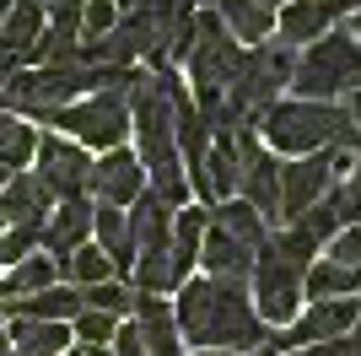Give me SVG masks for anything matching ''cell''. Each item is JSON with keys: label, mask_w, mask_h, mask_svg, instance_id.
I'll list each match as a JSON object with an SVG mask.
<instances>
[{"label": "cell", "mask_w": 361, "mask_h": 356, "mask_svg": "<svg viewBox=\"0 0 361 356\" xmlns=\"http://www.w3.org/2000/svg\"><path fill=\"white\" fill-rule=\"evenodd\" d=\"M178 335L200 351H238V356H248L254 345L264 351V340H270L254 313L248 286L211 281V275L178 286Z\"/></svg>", "instance_id": "obj_1"}, {"label": "cell", "mask_w": 361, "mask_h": 356, "mask_svg": "<svg viewBox=\"0 0 361 356\" xmlns=\"http://www.w3.org/2000/svg\"><path fill=\"white\" fill-rule=\"evenodd\" d=\"M254 124L264 130V141L275 151H291V157H313V151H329V146L361 151V130L350 124L345 108H334V103H302V97H291V103H270Z\"/></svg>", "instance_id": "obj_2"}, {"label": "cell", "mask_w": 361, "mask_h": 356, "mask_svg": "<svg viewBox=\"0 0 361 356\" xmlns=\"http://www.w3.org/2000/svg\"><path fill=\"white\" fill-rule=\"evenodd\" d=\"M291 87H297L302 103H329L340 92H356L361 87V44L350 32H329V38L307 44V54L291 71Z\"/></svg>", "instance_id": "obj_3"}, {"label": "cell", "mask_w": 361, "mask_h": 356, "mask_svg": "<svg viewBox=\"0 0 361 356\" xmlns=\"http://www.w3.org/2000/svg\"><path fill=\"white\" fill-rule=\"evenodd\" d=\"M302 275L307 270L297 265V259H286V254L275 249L270 237H264V249L254 254V313H259V324H275V329H286L291 319H297L302 308Z\"/></svg>", "instance_id": "obj_4"}, {"label": "cell", "mask_w": 361, "mask_h": 356, "mask_svg": "<svg viewBox=\"0 0 361 356\" xmlns=\"http://www.w3.org/2000/svg\"><path fill=\"white\" fill-rule=\"evenodd\" d=\"M350 151L329 146V151H313V157H297L291 167H281V216L286 222H297L302 210H313L324 194L334 189V178L350 173Z\"/></svg>", "instance_id": "obj_5"}, {"label": "cell", "mask_w": 361, "mask_h": 356, "mask_svg": "<svg viewBox=\"0 0 361 356\" xmlns=\"http://www.w3.org/2000/svg\"><path fill=\"white\" fill-rule=\"evenodd\" d=\"M71 141L81 146H103V151H119L124 146V130H130V97L124 92H92L87 103H71L54 114Z\"/></svg>", "instance_id": "obj_6"}, {"label": "cell", "mask_w": 361, "mask_h": 356, "mask_svg": "<svg viewBox=\"0 0 361 356\" xmlns=\"http://www.w3.org/2000/svg\"><path fill=\"white\" fill-rule=\"evenodd\" d=\"M75 92H87V71L38 65V71H16L11 81H6V97H11L22 114H44V119H54L60 108H71Z\"/></svg>", "instance_id": "obj_7"}, {"label": "cell", "mask_w": 361, "mask_h": 356, "mask_svg": "<svg viewBox=\"0 0 361 356\" xmlns=\"http://www.w3.org/2000/svg\"><path fill=\"white\" fill-rule=\"evenodd\" d=\"M238 194L259 210V216H264V222L281 216V162L259 146L254 124L238 130Z\"/></svg>", "instance_id": "obj_8"}, {"label": "cell", "mask_w": 361, "mask_h": 356, "mask_svg": "<svg viewBox=\"0 0 361 356\" xmlns=\"http://www.w3.org/2000/svg\"><path fill=\"white\" fill-rule=\"evenodd\" d=\"M38 167L32 173L49 184L54 200H81L92 184V162H87V146H75V141H60V135H38Z\"/></svg>", "instance_id": "obj_9"}, {"label": "cell", "mask_w": 361, "mask_h": 356, "mask_svg": "<svg viewBox=\"0 0 361 356\" xmlns=\"http://www.w3.org/2000/svg\"><path fill=\"white\" fill-rule=\"evenodd\" d=\"M350 11H356V0H286L275 11V32H281L286 49H302V44L329 38L334 22H345Z\"/></svg>", "instance_id": "obj_10"}, {"label": "cell", "mask_w": 361, "mask_h": 356, "mask_svg": "<svg viewBox=\"0 0 361 356\" xmlns=\"http://www.w3.org/2000/svg\"><path fill=\"white\" fill-rule=\"evenodd\" d=\"M103 206H119V210H130L146 194V167H140V157L135 151H108L103 162H92V184H87Z\"/></svg>", "instance_id": "obj_11"}, {"label": "cell", "mask_w": 361, "mask_h": 356, "mask_svg": "<svg viewBox=\"0 0 361 356\" xmlns=\"http://www.w3.org/2000/svg\"><path fill=\"white\" fill-rule=\"evenodd\" d=\"M60 206L54 194H49V184L38 173H11L6 178V189H0V216H6V227H44L49 210Z\"/></svg>", "instance_id": "obj_12"}, {"label": "cell", "mask_w": 361, "mask_h": 356, "mask_svg": "<svg viewBox=\"0 0 361 356\" xmlns=\"http://www.w3.org/2000/svg\"><path fill=\"white\" fill-rule=\"evenodd\" d=\"M200 259H205V275H211V281H238V286H248V275H254V249H248V243H238V237H226L221 227H211V222H205Z\"/></svg>", "instance_id": "obj_13"}, {"label": "cell", "mask_w": 361, "mask_h": 356, "mask_svg": "<svg viewBox=\"0 0 361 356\" xmlns=\"http://www.w3.org/2000/svg\"><path fill=\"white\" fill-rule=\"evenodd\" d=\"M124 216H130V249H135V259H140V254L167 249V237H173V210H167L151 189L140 194V200L124 210Z\"/></svg>", "instance_id": "obj_14"}, {"label": "cell", "mask_w": 361, "mask_h": 356, "mask_svg": "<svg viewBox=\"0 0 361 356\" xmlns=\"http://www.w3.org/2000/svg\"><path fill=\"white\" fill-rule=\"evenodd\" d=\"M87 232H92V206L87 200H60V206L49 210V222H44V249L71 259V254L87 243Z\"/></svg>", "instance_id": "obj_15"}, {"label": "cell", "mask_w": 361, "mask_h": 356, "mask_svg": "<svg viewBox=\"0 0 361 356\" xmlns=\"http://www.w3.org/2000/svg\"><path fill=\"white\" fill-rule=\"evenodd\" d=\"M200 243H205V210H178L173 216V237H167V265H173V286L189 281V270L200 259Z\"/></svg>", "instance_id": "obj_16"}, {"label": "cell", "mask_w": 361, "mask_h": 356, "mask_svg": "<svg viewBox=\"0 0 361 356\" xmlns=\"http://www.w3.org/2000/svg\"><path fill=\"white\" fill-rule=\"evenodd\" d=\"M6 313H11V319H32V324H65V319L81 313V292H75V286H49V292H38V297L6 302Z\"/></svg>", "instance_id": "obj_17"}, {"label": "cell", "mask_w": 361, "mask_h": 356, "mask_svg": "<svg viewBox=\"0 0 361 356\" xmlns=\"http://www.w3.org/2000/svg\"><path fill=\"white\" fill-rule=\"evenodd\" d=\"M38 38H44V0H11V11L0 22V49L27 59Z\"/></svg>", "instance_id": "obj_18"}, {"label": "cell", "mask_w": 361, "mask_h": 356, "mask_svg": "<svg viewBox=\"0 0 361 356\" xmlns=\"http://www.w3.org/2000/svg\"><path fill=\"white\" fill-rule=\"evenodd\" d=\"M216 16L232 38H248V44H270L275 32V11L264 0H216Z\"/></svg>", "instance_id": "obj_19"}, {"label": "cell", "mask_w": 361, "mask_h": 356, "mask_svg": "<svg viewBox=\"0 0 361 356\" xmlns=\"http://www.w3.org/2000/svg\"><path fill=\"white\" fill-rule=\"evenodd\" d=\"M65 351H71V329L65 324L11 319V356H65Z\"/></svg>", "instance_id": "obj_20"}, {"label": "cell", "mask_w": 361, "mask_h": 356, "mask_svg": "<svg viewBox=\"0 0 361 356\" xmlns=\"http://www.w3.org/2000/svg\"><path fill=\"white\" fill-rule=\"evenodd\" d=\"M32 151H38V130L16 114H0V167L6 173H27Z\"/></svg>", "instance_id": "obj_21"}, {"label": "cell", "mask_w": 361, "mask_h": 356, "mask_svg": "<svg viewBox=\"0 0 361 356\" xmlns=\"http://www.w3.org/2000/svg\"><path fill=\"white\" fill-rule=\"evenodd\" d=\"M211 227H221L226 237H238V243H248V249H264V216H259L248 200H226V206H216V216H211Z\"/></svg>", "instance_id": "obj_22"}, {"label": "cell", "mask_w": 361, "mask_h": 356, "mask_svg": "<svg viewBox=\"0 0 361 356\" xmlns=\"http://www.w3.org/2000/svg\"><path fill=\"white\" fill-rule=\"evenodd\" d=\"M54 286V259L49 254H27L22 265L6 275V286H0V297L6 302H16V297H38V292H49Z\"/></svg>", "instance_id": "obj_23"}, {"label": "cell", "mask_w": 361, "mask_h": 356, "mask_svg": "<svg viewBox=\"0 0 361 356\" xmlns=\"http://www.w3.org/2000/svg\"><path fill=\"white\" fill-rule=\"evenodd\" d=\"M65 275L75 281V292H87V286H103L114 281V265H108V254L97 249V243H81V249L65 259Z\"/></svg>", "instance_id": "obj_24"}, {"label": "cell", "mask_w": 361, "mask_h": 356, "mask_svg": "<svg viewBox=\"0 0 361 356\" xmlns=\"http://www.w3.org/2000/svg\"><path fill=\"white\" fill-rule=\"evenodd\" d=\"M329 206L340 216V227H361V162H350V173L329 189Z\"/></svg>", "instance_id": "obj_25"}, {"label": "cell", "mask_w": 361, "mask_h": 356, "mask_svg": "<svg viewBox=\"0 0 361 356\" xmlns=\"http://www.w3.org/2000/svg\"><path fill=\"white\" fill-rule=\"evenodd\" d=\"M81 308L108 313V319H119V313H135V297L124 292L119 281H103V286H87V292H81Z\"/></svg>", "instance_id": "obj_26"}, {"label": "cell", "mask_w": 361, "mask_h": 356, "mask_svg": "<svg viewBox=\"0 0 361 356\" xmlns=\"http://www.w3.org/2000/svg\"><path fill=\"white\" fill-rule=\"evenodd\" d=\"M114 329H119V319H108V313H92V308L75 313V340H81V351L108 345V340H114Z\"/></svg>", "instance_id": "obj_27"}, {"label": "cell", "mask_w": 361, "mask_h": 356, "mask_svg": "<svg viewBox=\"0 0 361 356\" xmlns=\"http://www.w3.org/2000/svg\"><path fill=\"white\" fill-rule=\"evenodd\" d=\"M38 243H44V227H6V237H0V265H22Z\"/></svg>", "instance_id": "obj_28"}, {"label": "cell", "mask_w": 361, "mask_h": 356, "mask_svg": "<svg viewBox=\"0 0 361 356\" xmlns=\"http://www.w3.org/2000/svg\"><path fill=\"white\" fill-rule=\"evenodd\" d=\"M329 265H345V270H361V227H345V232L329 237Z\"/></svg>", "instance_id": "obj_29"}, {"label": "cell", "mask_w": 361, "mask_h": 356, "mask_svg": "<svg viewBox=\"0 0 361 356\" xmlns=\"http://www.w3.org/2000/svg\"><path fill=\"white\" fill-rule=\"evenodd\" d=\"M114 28H119L114 0H87V11H81V32H87V38H108Z\"/></svg>", "instance_id": "obj_30"}, {"label": "cell", "mask_w": 361, "mask_h": 356, "mask_svg": "<svg viewBox=\"0 0 361 356\" xmlns=\"http://www.w3.org/2000/svg\"><path fill=\"white\" fill-rule=\"evenodd\" d=\"M291 356H361V319L340 335V340H324V345H307V351H291Z\"/></svg>", "instance_id": "obj_31"}, {"label": "cell", "mask_w": 361, "mask_h": 356, "mask_svg": "<svg viewBox=\"0 0 361 356\" xmlns=\"http://www.w3.org/2000/svg\"><path fill=\"white\" fill-rule=\"evenodd\" d=\"M114 356H151V351H146V335H140L135 319L114 329Z\"/></svg>", "instance_id": "obj_32"}, {"label": "cell", "mask_w": 361, "mask_h": 356, "mask_svg": "<svg viewBox=\"0 0 361 356\" xmlns=\"http://www.w3.org/2000/svg\"><path fill=\"white\" fill-rule=\"evenodd\" d=\"M16 76V54H6V49H0V81H11Z\"/></svg>", "instance_id": "obj_33"}, {"label": "cell", "mask_w": 361, "mask_h": 356, "mask_svg": "<svg viewBox=\"0 0 361 356\" xmlns=\"http://www.w3.org/2000/svg\"><path fill=\"white\" fill-rule=\"evenodd\" d=\"M345 22H350V28H345V32H350V38H361V0H356V11H350V16H345Z\"/></svg>", "instance_id": "obj_34"}, {"label": "cell", "mask_w": 361, "mask_h": 356, "mask_svg": "<svg viewBox=\"0 0 361 356\" xmlns=\"http://www.w3.org/2000/svg\"><path fill=\"white\" fill-rule=\"evenodd\" d=\"M75 351H81V345H75ZM81 356H114V351H108V345H97V351H81Z\"/></svg>", "instance_id": "obj_35"}, {"label": "cell", "mask_w": 361, "mask_h": 356, "mask_svg": "<svg viewBox=\"0 0 361 356\" xmlns=\"http://www.w3.org/2000/svg\"><path fill=\"white\" fill-rule=\"evenodd\" d=\"M0 356H11V340H6V335H0Z\"/></svg>", "instance_id": "obj_36"}, {"label": "cell", "mask_w": 361, "mask_h": 356, "mask_svg": "<svg viewBox=\"0 0 361 356\" xmlns=\"http://www.w3.org/2000/svg\"><path fill=\"white\" fill-rule=\"evenodd\" d=\"M200 356H238V351H200Z\"/></svg>", "instance_id": "obj_37"}, {"label": "cell", "mask_w": 361, "mask_h": 356, "mask_svg": "<svg viewBox=\"0 0 361 356\" xmlns=\"http://www.w3.org/2000/svg\"><path fill=\"white\" fill-rule=\"evenodd\" d=\"M6 11H11V0H0V22H6Z\"/></svg>", "instance_id": "obj_38"}, {"label": "cell", "mask_w": 361, "mask_h": 356, "mask_svg": "<svg viewBox=\"0 0 361 356\" xmlns=\"http://www.w3.org/2000/svg\"><path fill=\"white\" fill-rule=\"evenodd\" d=\"M0 237H6V216H0Z\"/></svg>", "instance_id": "obj_39"}, {"label": "cell", "mask_w": 361, "mask_h": 356, "mask_svg": "<svg viewBox=\"0 0 361 356\" xmlns=\"http://www.w3.org/2000/svg\"><path fill=\"white\" fill-rule=\"evenodd\" d=\"M65 356H81V351H65Z\"/></svg>", "instance_id": "obj_40"}, {"label": "cell", "mask_w": 361, "mask_h": 356, "mask_svg": "<svg viewBox=\"0 0 361 356\" xmlns=\"http://www.w3.org/2000/svg\"><path fill=\"white\" fill-rule=\"evenodd\" d=\"M0 108H6V97H0Z\"/></svg>", "instance_id": "obj_41"}]
</instances>
